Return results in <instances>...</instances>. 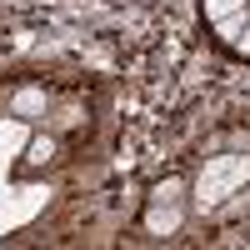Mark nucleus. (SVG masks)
Returning <instances> with one entry per match:
<instances>
[{
	"instance_id": "obj_1",
	"label": "nucleus",
	"mask_w": 250,
	"mask_h": 250,
	"mask_svg": "<svg viewBox=\"0 0 250 250\" xmlns=\"http://www.w3.org/2000/svg\"><path fill=\"white\" fill-rule=\"evenodd\" d=\"M235 10H245V0H200V15H205V25H210V20H225V15H235Z\"/></svg>"
}]
</instances>
